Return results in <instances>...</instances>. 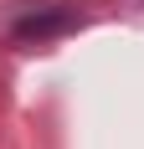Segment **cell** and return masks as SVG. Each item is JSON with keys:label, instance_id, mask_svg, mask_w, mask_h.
<instances>
[{"label": "cell", "instance_id": "6da1fadb", "mask_svg": "<svg viewBox=\"0 0 144 149\" xmlns=\"http://www.w3.org/2000/svg\"><path fill=\"white\" fill-rule=\"evenodd\" d=\"M72 26V10H46V15H26L21 26H15V36H52V31Z\"/></svg>", "mask_w": 144, "mask_h": 149}]
</instances>
